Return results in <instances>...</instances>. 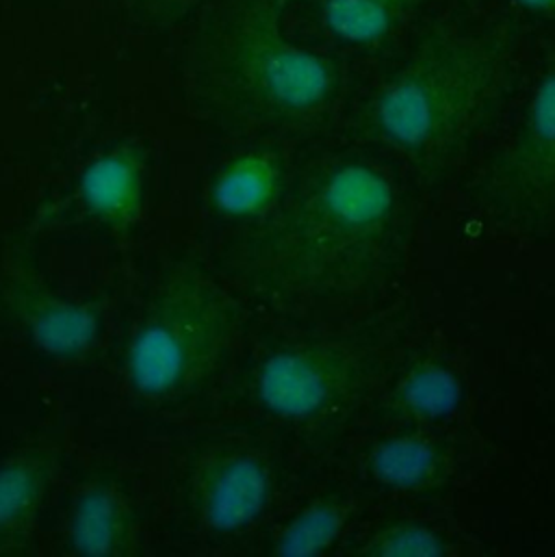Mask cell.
I'll return each mask as SVG.
<instances>
[{"instance_id":"cell-7","label":"cell","mask_w":555,"mask_h":557,"mask_svg":"<svg viewBox=\"0 0 555 557\" xmlns=\"http://www.w3.org/2000/svg\"><path fill=\"white\" fill-rule=\"evenodd\" d=\"M272 497V469L252 451H226L209 460L196 482L198 517L218 536L248 532L263 519Z\"/></svg>"},{"instance_id":"cell-5","label":"cell","mask_w":555,"mask_h":557,"mask_svg":"<svg viewBox=\"0 0 555 557\" xmlns=\"http://www.w3.org/2000/svg\"><path fill=\"white\" fill-rule=\"evenodd\" d=\"M480 198L513 228H555V63L532 85L508 144L484 172Z\"/></svg>"},{"instance_id":"cell-8","label":"cell","mask_w":555,"mask_h":557,"mask_svg":"<svg viewBox=\"0 0 555 557\" xmlns=\"http://www.w3.org/2000/svg\"><path fill=\"white\" fill-rule=\"evenodd\" d=\"M11 299L30 343L46 356L74 360L94 347L100 332L94 308L30 284L15 286Z\"/></svg>"},{"instance_id":"cell-11","label":"cell","mask_w":555,"mask_h":557,"mask_svg":"<svg viewBox=\"0 0 555 557\" xmlns=\"http://www.w3.org/2000/svg\"><path fill=\"white\" fill-rule=\"evenodd\" d=\"M430 0H317L323 28L343 46L371 48L388 39Z\"/></svg>"},{"instance_id":"cell-10","label":"cell","mask_w":555,"mask_h":557,"mask_svg":"<svg viewBox=\"0 0 555 557\" xmlns=\"http://www.w3.org/2000/svg\"><path fill=\"white\" fill-rule=\"evenodd\" d=\"M286 187V168L274 150H246L226 161L211 183V207L233 222H252L276 209Z\"/></svg>"},{"instance_id":"cell-12","label":"cell","mask_w":555,"mask_h":557,"mask_svg":"<svg viewBox=\"0 0 555 557\" xmlns=\"http://www.w3.org/2000/svg\"><path fill=\"white\" fill-rule=\"evenodd\" d=\"M367 469L384 488L419 493L439 480L443 458L441 449L419 434H393L371 449Z\"/></svg>"},{"instance_id":"cell-6","label":"cell","mask_w":555,"mask_h":557,"mask_svg":"<svg viewBox=\"0 0 555 557\" xmlns=\"http://www.w3.org/2000/svg\"><path fill=\"white\" fill-rule=\"evenodd\" d=\"M365 364L351 347L328 341L291 343L266 354L252 373V399L263 414L310 425L356 397Z\"/></svg>"},{"instance_id":"cell-18","label":"cell","mask_w":555,"mask_h":557,"mask_svg":"<svg viewBox=\"0 0 555 557\" xmlns=\"http://www.w3.org/2000/svg\"><path fill=\"white\" fill-rule=\"evenodd\" d=\"M523 11L555 22V0H513Z\"/></svg>"},{"instance_id":"cell-3","label":"cell","mask_w":555,"mask_h":557,"mask_svg":"<svg viewBox=\"0 0 555 557\" xmlns=\"http://www.w3.org/2000/svg\"><path fill=\"white\" fill-rule=\"evenodd\" d=\"M235 330L237 308L213 280H170L128 341L124 369L131 388L148 401L185 395L213 373Z\"/></svg>"},{"instance_id":"cell-15","label":"cell","mask_w":555,"mask_h":557,"mask_svg":"<svg viewBox=\"0 0 555 557\" xmlns=\"http://www.w3.org/2000/svg\"><path fill=\"white\" fill-rule=\"evenodd\" d=\"M46 491V467L35 458H15L0 465V536L22 530Z\"/></svg>"},{"instance_id":"cell-14","label":"cell","mask_w":555,"mask_h":557,"mask_svg":"<svg viewBox=\"0 0 555 557\" xmlns=\"http://www.w3.org/2000/svg\"><path fill=\"white\" fill-rule=\"evenodd\" d=\"M465 399L460 375L443 362L412 364L397 384V404L415 421L441 423L454 417Z\"/></svg>"},{"instance_id":"cell-2","label":"cell","mask_w":555,"mask_h":557,"mask_svg":"<svg viewBox=\"0 0 555 557\" xmlns=\"http://www.w3.org/2000/svg\"><path fill=\"white\" fill-rule=\"evenodd\" d=\"M399 231L402 196L391 176L345 159L321 170L278 218L270 265L304 290L354 286L391 257Z\"/></svg>"},{"instance_id":"cell-17","label":"cell","mask_w":555,"mask_h":557,"mask_svg":"<svg viewBox=\"0 0 555 557\" xmlns=\"http://www.w3.org/2000/svg\"><path fill=\"white\" fill-rule=\"evenodd\" d=\"M367 554L386 557L441 556L445 554V545L434 530L419 523H402L378 534L367 547Z\"/></svg>"},{"instance_id":"cell-4","label":"cell","mask_w":555,"mask_h":557,"mask_svg":"<svg viewBox=\"0 0 555 557\" xmlns=\"http://www.w3.org/2000/svg\"><path fill=\"white\" fill-rule=\"evenodd\" d=\"M220 74L255 117L295 124L323 111L338 87L334 65L291 39L284 0H246L220 46Z\"/></svg>"},{"instance_id":"cell-9","label":"cell","mask_w":555,"mask_h":557,"mask_svg":"<svg viewBox=\"0 0 555 557\" xmlns=\"http://www.w3.org/2000/svg\"><path fill=\"white\" fill-rule=\"evenodd\" d=\"M144 159L131 146L111 148L91 159L78 176V198L102 226L126 231L144 209Z\"/></svg>"},{"instance_id":"cell-1","label":"cell","mask_w":555,"mask_h":557,"mask_svg":"<svg viewBox=\"0 0 555 557\" xmlns=\"http://www.w3.org/2000/svg\"><path fill=\"white\" fill-rule=\"evenodd\" d=\"M510 78V50L495 33L425 39L371 96L362 126L382 148L419 165L452 161L491 117Z\"/></svg>"},{"instance_id":"cell-13","label":"cell","mask_w":555,"mask_h":557,"mask_svg":"<svg viewBox=\"0 0 555 557\" xmlns=\"http://www.w3.org/2000/svg\"><path fill=\"white\" fill-rule=\"evenodd\" d=\"M126 536L128 519L115 493L104 486L83 491L67 523L72 549L81 556H113L122 549Z\"/></svg>"},{"instance_id":"cell-16","label":"cell","mask_w":555,"mask_h":557,"mask_svg":"<svg viewBox=\"0 0 555 557\" xmlns=\"http://www.w3.org/2000/svg\"><path fill=\"white\" fill-rule=\"evenodd\" d=\"M345 510L332 502H319L301 510L278 536L280 556H317L323 554L341 534Z\"/></svg>"}]
</instances>
